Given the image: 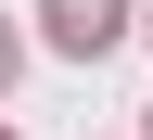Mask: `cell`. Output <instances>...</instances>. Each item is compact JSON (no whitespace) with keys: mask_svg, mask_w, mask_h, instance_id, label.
Returning a JSON list of instances; mask_svg holds the SVG:
<instances>
[{"mask_svg":"<svg viewBox=\"0 0 153 140\" xmlns=\"http://www.w3.org/2000/svg\"><path fill=\"white\" fill-rule=\"evenodd\" d=\"M38 13H51V51H76V64H102L128 38V0H38Z\"/></svg>","mask_w":153,"mask_h":140,"instance_id":"1","label":"cell"},{"mask_svg":"<svg viewBox=\"0 0 153 140\" xmlns=\"http://www.w3.org/2000/svg\"><path fill=\"white\" fill-rule=\"evenodd\" d=\"M0 76H13V38H0Z\"/></svg>","mask_w":153,"mask_h":140,"instance_id":"2","label":"cell"}]
</instances>
